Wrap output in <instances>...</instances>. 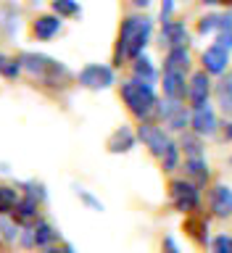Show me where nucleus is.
Wrapping results in <instances>:
<instances>
[{
	"label": "nucleus",
	"instance_id": "1",
	"mask_svg": "<svg viewBox=\"0 0 232 253\" xmlns=\"http://www.w3.org/2000/svg\"><path fill=\"white\" fill-rule=\"evenodd\" d=\"M150 29L153 24L145 16H127L119 27V42H116V50H114V61L122 63L124 58H138L145 47L148 37H150Z\"/></svg>",
	"mask_w": 232,
	"mask_h": 253
},
{
	"label": "nucleus",
	"instance_id": "2",
	"mask_svg": "<svg viewBox=\"0 0 232 253\" xmlns=\"http://www.w3.org/2000/svg\"><path fill=\"white\" fill-rule=\"evenodd\" d=\"M19 61H21V69L24 71H29L32 77H37L40 82H45V84H50V87L66 84L69 79H71V71L63 66V63L47 58V55H43V53H21Z\"/></svg>",
	"mask_w": 232,
	"mask_h": 253
},
{
	"label": "nucleus",
	"instance_id": "3",
	"mask_svg": "<svg viewBox=\"0 0 232 253\" xmlns=\"http://www.w3.org/2000/svg\"><path fill=\"white\" fill-rule=\"evenodd\" d=\"M122 100L127 103L130 114L138 116L140 122L148 119L150 114H156V108H158V98L153 92V84L140 82V79H135V77L122 82Z\"/></svg>",
	"mask_w": 232,
	"mask_h": 253
},
{
	"label": "nucleus",
	"instance_id": "4",
	"mask_svg": "<svg viewBox=\"0 0 232 253\" xmlns=\"http://www.w3.org/2000/svg\"><path fill=\"white\" fill-rule=\"evenodd\" d=\"M169 198L180 213H193L201 206V193H198V187L190 179H174L169 185Z\"/></svg>",
	"mask_w": 232,
	"mask_h": 253
},
{
	"label": "nucleus",
	"instance_id": "5",
	"mask_svg": "<svg viewBox=\"0 0 232 253\" xmlns=\"http://www.w3.org/2000/svg\"><path fill=\"white\" fill-rule=\"evenodd\" d=\"M156 114L164 119V124H166V129H169V132H182V129H185V126L190 124L187 108L182 106V100H174V98L158 100Z\"/></svg>",
	"mask_w": 232,
	"mask_h": 253
},
{
	"label": "nucleus",
	"instance_id": "6",
	"mask_svg": "<svg viewBox=\"0 0 232 253\" xmlns=\"http://www.w3.org/2000/svg\"><path fill=\"white\" fill-rule=\"evenodd\" d=\"M138 140H142V145H145L150 153H153L156 158H164L166 148H169V134H166L161 126L150 124V122H140L138 126Z\"/></svg>",
	"mask_w": 232,
	"mask_h": 253
},
{
	"label": "nucleus",
	"instance_id": "7",
	"mask_svg": "<svg viewBox=\"0 0 232 253\" xmlns=\"http://www.w3.org/2000/svg\"><path fill=\"white\" fill-rule=\"evenodd\" d=\"M79 84L87 87V90H106V87L114 84V69L103 66V63H87V66L79 71Z\"/></svg>",
	"mask_w": 232,
	"mask_h": 253
},
{
	"label": "nucleus",
	"instance_id": "8",
	"mask_svg": "<svg viewBox=\"0 0 232 253\" xmlns=\"http://www.w3.org/2000/svg\"><path fill=\"white\" fill-rule=\"evenodd\" d=\"M190 126H193V132L198 134V137H209V134L217 132V114H214V108L206 103V106L201 108H193V114H190Z\"/></svg>",
	"mask_w": 232,
	"mask_h": 253
},
{
	"label": "nucleus",
	"instance_id": "9",
	"mask_svg": "<svg viewBox=\"0 0 232 253\" xmlns=\"http://www.w3.org/2000/svg\"><path fill=\"white\" fill-rule=\"evenodd\" d=\"M209 92H211V82H209V74L206 71H195L190 77V84H187V100L193 108H201L209 103Z\"/></svg>",
	"mask_w": 232,
	"mask_h": 253
},
{
	"label": "nucleus",
	"instance_id": "10",
	"mask_svg": "<svg viewBox=\"0 0 232 253\" xmlns=\"http://www.w3.org/2000/svg\"><path fill=\"white\" fill-rule=\"evenodd\" d=\"M209 203H211V211L217 213L219 219H227L232 216V187L230 185H214L211 193H209Z\"/></svg>",
	"mask_w": 232,
	"mask_h": 253
},
{
	"label": "nucleus",
	"instance_id": "11",
	"mask_svg": "<svg viewBox=\"0 0 232 253\" xmlns=\"http://www.w3.org/2000/svg\"><path fill=\"white\" fill-rule=\"evenodd\" d=\"M11 216H13V221H16L19 227H35L37 221H40V201H35V198H29V195H24Z\"/></svg>",
	"mask_w": 232,
	"mask_h": 253
},
{
	"label": "nucleus",
	"instance_id": "12",
	"mask_svg": "<svg viewBox=\"0 0 232 253\" xmlns=\"http://www.w3.org/2000/svg\"><path fill=\"white\" fill-rule=\"evenodd\" d=\"M227 66H230V50H222V47L211 45L209 50L203 53V71L206 74H227Z\"/></svg>",
	"mask_w": 232,
	"mask_h": 253
},
{
	"label": "nucleus",
	"instance_id": "13",
	"mask_svg": "<svg viewBox=\"0 0 232 253\" xmlns=\"http://www.w3.org/2000/svg\"><path fill=\"white\" fill-rule=\"evenodd\" d=\"M61 32V19L55 13H45V16H37L35 21H32V35H35L37 40H43V42H47V40H53L55 35Z\"/></svg>",
	"mask_w": 232,
	"mask_h": 253
},
{
	"label": "nucleus",
	"instance_id": "14",
	"mask_svg": "<svg viewBox=\"0 0 232 253\" xmlns=\"http://www.w3.org/2000/svg\"><path fill=\"white\" fill-rule=\"evenodd\" d=\"M135 142H138V134H135L127 124H122V126H119V129L108 137L106 148H108V153H130V150L135 148Z\"/></svg>",
	"mask_w": 232,
	"mask_h": 253
},
{
	"label": "nucleus",
	"instance_id": "15",
	"mask_svg": "<svg viewBox=\"0 0 232 253\" xmlns=\"http://www.w3.org/2000/svg\"><path fill=\"white\" fill-rule=\"evenodd\" d=\"M161 40L169 45V50H172V47H187L190 35H187V29H185L182 21H169V24L161 27Z\"/></svg>",
	"mask_w": 232,
	"mask_h": 253
},
{
	"label": "nucleus",
	"instance_id": "16",
	"mask_svg": "<svg viewBox=\"0 0 232 253\" xmlns=\"http://www.w3.org/2000/svg\"><path fill=\"white\" fill-rule=\"evenodd\" d=\"M232 29V13H211V16H203L198 21V35H211V32H230Z\"/></svg>",
	"mask_w": 232,
	"mask_h": 253
},
{
	"label": "nucleus",
	"instance_id": "17",
	"mask_svg": "<svg viewBox=\"0 0 232 253\" xmlns=\"http://www.w3.org/2000/svg\"><path fill=\"white\" fill-rule=\"evenodd\" d=\"M190 69V55H187V47H172L166 53V61H164V71L169 74H182L185 77Z\"/></svg>",
	"mask_w": 232,
	"mask_h": 253
},
{
	"label": "nucleus",
	"instance_id": "18",
	"mask_svg": "<svg viewBox=\"0 0 232 253\" xmlns=\"http://www.w3.org/2000/svg\"><path fill=\"white\" fill-rule=\"evenodd\" d=\"M185 177L193 182L195 187H203L206 182H209V164L203 161V158H187L185 161Z\"/></svg>",
	"mask_w": 232,
	"mask_h": 253
},
{
	"label": "nucleus",
	"instance_id": "19",
	"mask_svg": "<svg viewBox=\"0 0 232 253\" xmlns=\"http://www.w3.org/2000/svg\"><path fill=\"white\" fill-rule=\"evenodd\" d=\"M164 95H166V98H174V100L187 98L185 77H182V74H169V71H164Z\"/></svg>",
	"mask_w": 232,
	"mask_h": 253
},
{
	"label": "nucleus",
	"instance_id": "20",
	"mask_svg": "<svg viewBox=\"0 0 232 253\" xmlns=\"http://www.w3.org/2000/svg\"><path fill=\"white\" fill-rule=\"evenodd\" d=\"M32 232H35V245L37 248H50V245L58 240V232L53 229V224H47L45 219H40L35 227H32Z\"/></svg>",
	"mask_w": 232,
	"mask_h": 253
},
{
	"label": "nucleus",
	"instance_id": "21",
	"mask_svg": "<svg viewBox=\"0 0 232 253\" xmlns=\"http://www.w3.org/2000/svg\"><path fill=\"white\" fill-rule=\"evenodd\" d=\"M21 195L16 187H8V185H0V216H11L19 206Z\"/></svg>",
	"mask_w": 232,
	"mask_h": 253
},
{
	"label": "nucleus",
	"instance_id": "22",
	"mask_svg": "<svg viewBox=\"0 0 232 253\" xmlns=\"http://www.w3.org/2000/svg\"><path fill=\"white\" fill-rule=\"evenodd\" d=\"M185 232L190 237H195L198 243L209 240V219L206 216H187L185 219Z\"/></svg>",
	"mask_w": 232,
	"mask_h": 253
},
{
	"label": "nucleus",
	"instance_id": "23",
	"mask_svg": "<svg viewBox=\"0 0 232 253\" xmlns=\"http://www.w3.org/2000/svg\"><path fill=\"white\" fill-rule=\"evenodd\" d=\"M132 74H135V79H140V82H148V84L156 82V69H153V63H150V58H145V55H138V58L132 61Z\"/></svg>",
	"mask_w": 232,
	"mask_h": 253
},
{
	"label": "nucleus",
	"instance_id": "24",
	"mask_svg": "<svg viewBox=\"0 0 232 253\" xmlns=\"http://www.w3.org/2000/svg\"><path fill=\"white\" fill-rule=\"evenodd\" d=\"M16 19H19V8H16L13 3H3V5H0V29H3L8 37H11L16 32V27H19V21H16Z\"/></svg>",
	"mask_w": 232,
	"mask_h": 253
},
{
	"label": "nucleus",
	"instance_id": "25",
	"mask_svg": "<svg viewBox=\"0 0 232 253\" xmlns=\"http://www.w3.org/2000/svg\"><path fill=\"white\" fill-rule=\"evenodd\" d=\"M217 100H219L222 111H225V114L232 119V74L217 84Z\"/></svg>",
	"mask_w": 232,
	"mask_h": 253
},
{
	"label": "nucleus",
	"instance_id": "26",
	"mask_svg": "<svg viewBox=\"0 0 232 253\" xmlns=\"http://www.w3.org/2000/svg\"><path fill=\"white\" fill-rule=\"evenodd\" d=\"M53 13L58 16V19H71V16H79L82 13V8H79L77 0H53Z\"/></svg>",
	"mask_w": 232,
	"mask_h": 253
},
{
	"label": "nucleus",
	"instance_id": "27",
	"mask_svg": "<svg viewBox=\"0 0 232 253\" xmlns=\"http://www.w3.org/2000/svg\"><path fill=\"white\" fill-rule=\"evenodd\" d=\"M180 145L185 148V153L190 158H203V142L201 137L193 132V134H182V140H180Z\"/></svg>",
	"mask_w": 232,
	"mask_h": 253
},
{
	"label": "nucleus",
	"instance_id": "28",
	"mask_svg": "<svg viewBox=\"0 0 232 253\" xmlns=\"http://www.w3.org/2000/svg\"><path fill=\"white\" fill-rule=\"evenodd\" d=\"M19 224H16L13 219H8V216H0V237H3L5 243H16L19 240Z\"/></svg>",
	"mask_w": 232,
	"mask_h": 253
},
{
	"label": "nucleus",
	"instance_id": "29",
	"mask_svg": "<svg viewBox=\"0 0 232 253\" xmlns=\"http://www.w3.org/2000/svg\"><path fill=\"white\" fill-rule=\"evenodd\" d=\"M177 164H180V145L177 142H169V148H166V153L161 158V166H164V171H174Z\"/></svg>",
	"mask_w": 232,
	"mask_h": 253
},
{
	"label": "nucleus",
	"instance_id": "30",
	"mask_svg": "<svg viewBox=\"0 0 232 253\" xmlns=\"http://www.w3.org/2000/svg\"><path fill=\"white\" fill-rule=\"evenodd\" d=\"M211 253H232V235H217L211 240Z\"/></svg>",
	"mask_w": 232,
	"mask_h": 253
},
{
	"label": "nucleus",
	"instance_id": "31",
	"mask_svg": "<svg viewBox=\"0 0 232 253\" xmlns=\"http://www.w3.org/2000/svg\"><path fill=\"white\" fill-rule=\"evenodd\" d=\"M27 195L29 198H35V201H45V190H43V185H37V182H27Z\"/></svg>",
	"mask_w": 232,
	"mask_h": 253
},
{
	"label": "nucleus",
	"instance_id": "32",
	"mask_svg": "<svg viewBox=\"0 0 232 253\" xmlns=\"http://www.w3.org/2000/svg\"><path fill=\"white\" fill-rule=\"evenodd\" d=\"M217 47H222V50H232V29L230 32H219L217 35V42H214Z\"/></svg>",
	"mask_w": 232,
	"mask_h": 253
},
{
	"label": "nucleus",
	"instance_id": "33",
	"mask_svg": "<svg viewBox=\"0 0 232 253\" xmlns=\"http://www.w3.org/2000/svg\"><path fill=\"white\" fill-rule=\"evenodd\" d=\"M77 195L82 198V201H85L87 206H90V209H95V211H103V203H100V201H95V198H93L90 193H87V190L79 187V190H77Z\"/></svg>",
	"mask_w": 232,
	"mask_h": 253
},
{
	"label": "nucleus",
	"instance_id": "34",
	"mask_svg": "<svg viewBox=\"0 0 232 253\" xmlns=\"http://www.w3.org/2000/svg\"><path fill=\"white\" fill-rule=\"evenodd\" d=\"M19 71H21V61H19V58H13V61H8V63H5V69H3V77L13 79V77H19Z\"/></svg>",
	"mask_w": 232,
	"mask_h": 253
},
{
	"label": "nucleus",
	"instance_id": "35",
	"mask_svg": "<svg viewBox=\"0 0 232 253\" xmlns=\"http://www.w3.org/2000/svg\"><path fill=\"white\" fill-rule=\"evenodd\" d=\"M161 253H180V245H177V240H174L172 235H166L161 240Z\"/></svg>",
	"mask_w": 232,
	"mask_h": 253
},
{
	"label": "nucleus",
	"instance_id": "36",
	"mask_svg": "<svg viewBox=\"0 0 232 253\" xmlns=\"http://www.w3.org/2000/svg\"><path fill=\"white\" fill-rule=\"evenodd\" d=\"M45 253H66V245H63V248H55V245H50V248H45Z\"/></svg>",
	"mask_w": 232,
	"mask_h": 253
},
{
	"label": "nucleus",
	"instance_id": "37",
	"mask_svg": "<svg viewBox=\"0 0 232 253\" xmlns=\"http://www.w3.org/2000/svg\"><path fill=\"white\" fill-rule=\"evenodd\" d=\"M203 3H206V5H219V3L227 5V3H232V0H203Z\"/></svg>",
	"mask_w": 232,
	"mask_h": 253
},
{
	"label": "nucleus",
	"instance_id": "38",
	"mask_svg": "<svg viewBox=\"0 0 232 253\" xmlns=\"http://www.w3.org/2000/svg\"><path fill=\"white\" fill-rule=\"evenodd\" d=\"M132 3L138 5V8H145V5H150V3H153V0H132Z\"/></svg>",
	"mask_w": 232,
	"mask_h": 253
},
{
	"label": "nucleus",
	"instance_id": "39",
	"mask_svg": "<svg viewBox=\"0 0 232 253\" xmlns=\"http://www.w3.org/2000/svg\"><path fill=\"white\" fill-rule=\"evenodd\" d=\"M8 61H11V58H5V55L0 53V74H3V69H5V63H8Z\"/></svg>",
	"mask_w": 232,
	"mask_h": 253
}]
</instances>
